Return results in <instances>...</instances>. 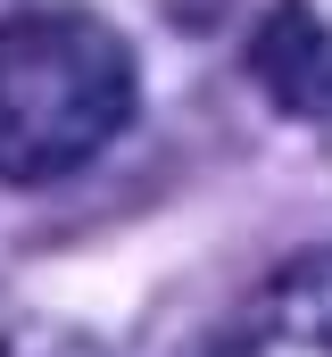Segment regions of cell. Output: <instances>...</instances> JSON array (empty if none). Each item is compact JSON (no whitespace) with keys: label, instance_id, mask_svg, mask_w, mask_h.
I'll list each match as a JSON object with an SVG mask.
<instances>
[{"label":"cell","instance_id":"obj_1","mask_svg":"<svg viewBox=\"0 0 332 357\" xmlns=\"http://www.w3.org/2000/svg\"><path fill=\"white\" fill-rule=\"evenodd\" d=\"M133 116V50L83 8L0 17V183L91 167Z\"/></svg>","mask_w":332,"mask_h":357},{"label":"cell","instance_id":"obj_2","mask_svg":"<svg viewBox=\"0 0 332 357\" xmlns=\"http://www.w3.org/2000/svg\"><path fill=\"white\" fill-rule=\"evenodd\" d=\"M208 357H332V250L291 258Z\"/></svg>","mask_w":332,"mask_h":357},{"label":"cell","instance_id":"obj_3","mask_svg":"<svg viewBox=\"0 0 332 357\" xmlns=\"http://www.w3.org/2000/svg\"><path fill=\"white\" fill-rule=\"evenodd\" d=\"M257 75L282 91L291 108H324V91H332V42H324V25H316L299 0H282V8L266 17V33H257Z\"/></svg>","mask_w":332,"mask_h":357},{"label":"cell","instance_id":"obj_4","mask_svg":"<svg viewBox=\"0 0 332 357\" xmlns=\"http://www.w3.org/2000/svg\"><path fill=\"white\" fill-rule=\"evenodd\" d=\"M0 357H100V349L67 341V333H17V341H0Z\"/></svg>","mask_w":332,"mask_h":357}]
</instances>
